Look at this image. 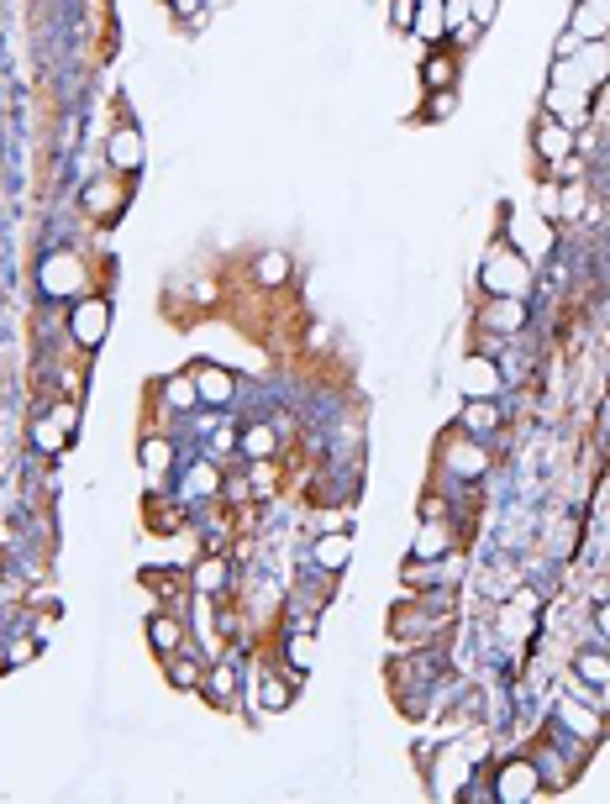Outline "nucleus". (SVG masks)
I'll return each mask as SVG.
<instances>
[{
  "mask_svg": "<svg viewBox=\"0 0 610 804\" xmlns=\"http://www.w3.org/2000/svg\"><path fill=\"white\" fill-rule=\"evenodd\" d=\"M237 689H242V678L232 663H206V678H200V699H206L211 710H232L237 705Z\"/></svg>",
  "mask_w": 610,
  "mask_h": 804,
  "instance_id": "15",
  "label": "nucleus"
},
{
  "mask_svg": "<svg viewBox=\"0 0 610 804\" xmlns=\"http://www.w3.org/2000/svg\"><path fill=\"white\" fill-rule=\"evenodd\" d=\"M106 332H111V300H100V295H79V300H74V311H69V337L90 353V347L106 342Z\"/></svg>",
  "mask_w": 610,
  "mask_h": 804,
  "instance_id": "5",
  "label": "nucleus"
},
{
  "mask_svg": "<svg viewBox=\"0 0 610 804\" xmlns=\"http://www.w3.org/2000/svg\"><path fill=\"white\" fill-rule=\"evenodd\" d=\"M253 274H258V284H284V279H290V258H284V253H263Z\"/></svg>",
  "mask_w": 610,
  "mask_h": 804,
  "instance_id": "30",
  "label": "nucleus"
},
{
  "mask_svg": "<svg viewBox=\"0 0 610 804\" xmlns=\"http://www.w3.org/2000/svg\"><path fill=\"white\" fill-rule=\"evenodd\" d=\"M553 720H558V736H579L584 747H595V741L605 736V715L589 705V699H579V694H563L553 705Z\"/></svg>",
  "mask_w": 610,
  "mask_h": 804,
  "instance_id": "4",
  "label": "nucleus"
},
{
  "mask_svg": "<svg viewBox=\"0 0 610 804\" xmlns=\"http://www.w3.org/2000/svg\"><path fill=\"white\" fill-rule=\"evenodd\" d=\"M458 111V90H432V100H426V121H447Z\"/></svg>",
  "mask_w": 610,
  "mask_h": 804,
  "instance_id": "32",
  "label": "nucleus"
},
{
  "mask_svg": "<svg viewBox=\"0 0 610 804\" xmlns=\"http://www.w3.org/2000/svg\"><path fill=\"white\" fill-rule=\"evenodd\" d=\"M416 6H442V0H416Z\"/></svg>",
  "mask_w": 610,
  "mask_h": 804,
  "instance_id": "43",
  "label": "nucleus"
},
{
  "mask_svg": "<svg viewBox=\"0 0 610 804\" xmlns=\"http://www.w3.org/2000/svg\"><path fill=\"white\" fill-rule=\"evenodd\" d=\"M479 284H484V295H521L526 300V290H532V258L505 237L479 258Z\"/></svg>",
  "mask_w": 610,
  "mask_h": 804,
  "instance_id": "1",
  "label": "nucleus"
},
{
  "mask_svg": "<svg viewBox=\"0 0 610 804\" xmlns=\"http://www.w3.org/2000/svg\"><path fill=\"white\" fill-rule=\"evenodd\" d=\"M442 16H447V37L469 27V0H442Z\"/></svg>",
  "mask_w": 610,
  "mask_h": 804,
  "instance_id": "33",
  "label": "nucleus"
},
{
  "mask_svg": "<svg viewBox=\"0 0 610 804\" xmlns=\"http://www.w3.org/2000/svg\"><path fill=\"white\" fill-rule=\"evenodd\" d=\"M495 11H500V0H469V22H474L479 32L495 22Z\"/></svg>",
  "mask_w": 610,
  "mask_h": 804,
  "instance_id": "34",
  "label": "nucleus"
},
{
  "mask_svg": "<svg viewBox=\"0 0 610 804\" xmlns=\"http://www.w3.org/2000/svg\"><path fill=\"white\" fill-rule=\"evenodd\" d=\"M164 678L179 689V694H200V678H206V657H200L195 647H179L164 657Z\"/></svg>",
  "mask_w": 610,
  "mask_h": 804,
  "instance_id": "17",
  "label": "nucleus"
},
{
  "mask_svg": "<svg viewBox=\"0 0 610 804\" xmlns=\"http://www.w3.org/2000/svg\"><path fill=\"white\" fill-rule=\"evenodd\" d=\"M232 584V563L221 558V552H206V558H195V573H190V589L200 600H221Z\"/></svg>",
  "mask_w": 610,
  "mask_h": 804,
  "instance_id": "16",
  "label": "nucleus"
},
{
  "mask_svg": "<svg viewBox=\"0 0 610 804\" xmlns=\"http://www.w3.org/2000/svg\"><path fill=\"white\" fill-rule=\"evenodd\" d=\"M579 37V43H605L610 37V0H579L574 6V27H568Z\"/></svg>",
  "mask_w": 610,
  "mask_h": 804,
  "instance_id": "20",
  "label": "nucleus"
},
{
  "mask_svg": "<svg viewBox=\"0 0 610 804\" xmlns=\"http://www.w3.org/2000/svg\"><path fill=\"white\" fill-rule=\"evenodd\" d=\"M511 605H516V610H526V615H537V610H542V594H537V589H516V600H511Z\"/></svg>",
  "mask_w": 610,
  "mask_h": 804,
  "instance_id": "38",
  "label": "nucleus"
},
{
  "mask_svg": "<svg viewBox=\"0 0 610 804\" xmlns=\"http://www.w3.org/2000/svg\"><path fill=\"white\" fill-rule=\"evenodd\" d=\"M211 452H221V458H227V452H237V431H232V426L211 431Z\"/></svg>",
  "mask_w": 610,
  "mask_h": 804,
  "instance_id": "36",
  "label": "nucleus"
},
{
  "mask_svg": "<svg viewBox=\"0 0 610 804\" xmlns=\"http://www.w3.org/2000/svg\"><path fill=\"white\" fill-rule=\"evenodd\" d=\"M437 463L453 473V479L474 484V479H484V473H490V447H484L479 437H469L463 426H453V431L442 437V447H437Z\"/></svg>",
  "mask_w": 610,
  "mask_h": 804,
  "instance_id": "3",
  "label": "nucleus"
},
{
  "mask_svg": "<svg viewBox=\"0 0 610 804\" xmlns=\"http://www.w3.org/2000/svg\"><path fill=\"white\" fill-rule=\"evenodd\" d=\"M574 678H579V684H589V689H600L605 678H610V647L600 642V647L574 652Z\"/></svg>",
  "mask_w": 610,
  "mask_h": 804,
  "instance_id": "26",
  "label": "nucleus"
},
{
  "mask_svg": "<svg viewBox=\"0 0 610 804\" xmlns=\"http://www.w3.org/2000/svg\"><path fill=\"white\" fill-rule=\"evenodd\" d=\"M74 421H79V405H53V410H43L37 416V426H32V442H37V452H64L69 447V437H74Z\"/></svg>",
  "mask_w": 610,
  "mask_h": 804,
  "instance_id": "8",
  "label": "nucleus"
},
{
  "mask_svg": "<svg viewBox=\"0 0 610 804\" xmlns=\"http://www.w3.org/2000/svg\"><path fill=\"white\" fill-rule=\"evenodd\" d=\"M121 205H127V184H121L116 174L90 179V184H85V211H90V216L111 221V216H121Z\"/></svg>",
  "mask_w": 610,
  "mask_h": 804,
  "instance_id": "19",
  "label": "nucleus"
},
{
  "mask_svg": "<svg viewBox=\"0 0 610 804\" xmlns=\"http://www.w3.org/2000/svg\"><path fill=\"white\" fill-rule=\"evenodd\" d=\"M295 689H300V678L290 668H269L263 678H253V694H258V710H269V715H284L295 705Z\"/></svg>",
  "mask_w": 610,
  "mask_h": 804,
  "instance_id": "12",
  "label": "nucleus"
},
{
  "mask_svg": "<svg viewBox=\"0 0 610 804\" xmlns=\"http://www.w3.org/2000/svg\"><path fill=\"white\" fill-rule=\"evenodd\" d=\"M458 426L469 431V437H495L500 431V405L495 400H463V410H458Z\"/></svg>",
  "mask_w": 610,
  "mask_h": 804,
  "instance_id": "24",
  "label": "nucleus"
},
{
  "mask_svg": "<svg viewBox=\"0 0 610 804\" xmlns=\"http://www.w3.org/2000/svg\"><path fill=\"white\" fill-rule=\"evenodd\" d=\"M221 479H227V468H216L211 458L190 463V473L179 479V500H206V494H221Z\"/></svg>",
  "mask_w": 610,
  "mask_h": 804,
  "instance_id": "22",
  "label": "nucleus"
},
{
  "mask_svg": "<svg viewBox=\"0 0 610 804\" xmlns=\"http://www.w3.org/2000/svg\"><path fill=\"white\" fill-rule=\"evenodd\" d=\"M579 211H584V190H579V184H574V190L563 195V216H579Z\"/></svg>",
  "mask_w": 610,
  "mask_h": 804,
  "instance_id": "40",
  "label": "nucleus"
},
{
  "mask_svg": "<svg viewBox=\"0 0 610 804\" xmlns=\"http://www.w3.org/2000/svg\"><path fill=\"white\" fill-rule=\"evenodd\" d=\"M142 636H148V647L158 657H169L179 647H190V631H185V615H174V610H153L148 621H142Z\"/></svg>",
  "mask_w": 610,
  "mask_h": 804,
  "instance_id": "11",
  "label": "nucleus"
},
{
  "mask_svg": "<svg viewBox=\"0 0 610 804\" xmlns=\"http://www.w3.org/2000/svg\"><path fill=\"white\" fill-rule=\"evenodd\" d=\"M390 22H395L400 32H411V22H416V0H390Z\"/></svg>",
  "mask_w": 610,
  "mask_h": 804,
  "instance_id": "35",
  "label": "nucleus"
},
{
  "mask_svg": "<svg viewBox=\"0 0 610 804\" xmlns=\"http://www.w3.org/2000/svg\"><path fill=\"white\" fill-rule=\"evenodd\" d=\"M37 284L53 300H74V295H85V263L74 253H48L43 268H37Z\"/></svg>",
  "mask_w": 610,
  "mask_h": 804,
  "instance_id": "6",
  "label": "nucleus"
},
{
  "mask_svg": "<svg viewBox=\"0 0 610 804\" xmlns=\"http://www.w3.org/2000/svg\"><path fill=\"white\" fill-rule=\"evenodd\" d=\"M589 705H595V710H600V715L610 720V678H605V684H600L595 694H589Z\"/></svg>",
  "mask_w": 610,
  "mask_h": 804,
  "instance_id": "39",
  "label": "nucleus"
},
{
  "mask_svg": "<svg viewBox=\"0 0 610 804\" xmlns=\"http://www.w3.org/2000/svg\"><path fill=\"white\" fill-rule=\"evenodd\" d=\"M164 395H169V405H174V410H195V405H200V389H195V379H190V374H185V379H169Z\"/></svg>",
  "mask_w": 610,
  "mask_h": 804,
  "instance_id": "31",
  "label": "nucleus"
},
{
  "mask_svg": "<svg viewBox=\"0 0 610 804\" xmlns=\"http://www.w3.org/2000/svg\"><path fill=\"white\" fill-rule=\"evenodd\" d=\"M221 6H232V0H206V11H221Z\"/></svg>",
  "mask_w": 610,
  "mask_h": 804,
  "instance_id": "42",
  "label": "nucleus"
},
{
  "mask_svg": "<svg viewBox=\"0 0 610 804\" xmlns=\"http://www.w3.org/2000/svg\"><path fill=\"white\" fill-rule=\"evenodd\" d=\"M311 563L321 573H342L353 563V531H321L311 542Z\"/></svg>",
  "mask_w": 610,
  "mask_h": 804,
  "instance_id": "18",
  "label": "nucleus"
},
{
  "mask_svg": "<svg viewBox=\"0 0 610 804\" xmlns=\"http://www.w3.org/2000/svg\"><path fill=\"white\" fill-rule=\"evenodd\" d=\"M311 657H316V642H311L305 631H290V636H284V668H290L295 678L311 673Z\"/></svg>",
  "mask_w": 610,
  "mask_h": 804,
  "instance_id": "28",
  "label": "nucleus"
},
{
  "mask_svg": "<svg viewBox=\"0 0 610 804\" xmlns=\"http://www.w3.org/2000/svg\"><path fill=\"white\" fill-rule=\"evenodd\" d=\"M500 389H505V368L490 353H474L469 363H463V395L469 400H495Z\"/></svg>",
  "mask_w": 610,
  "mask_h": 804,
  "instance_id": "13",
  "label": "nucleus"
},
{
  "mask_svg": "<svg viewBox=\"0 0 610 804\" xmlns=\"http://www.w3.org/2000/svg\"><path fill=\"white\" fill-rule=\"evenodd\" d=\"M595 631H600V642L610 647V594H605V600L595 605Z\"/></svg>",
  "mask_w": 610,
  "mask_h": 804,
  "instance_id": "37",
  "label": "nucleus"
},
{
  "mask_svg": "<svg viewBox=\"0 0 610 804\" xmlns=\"http://www.w3.org/2000/svg\"><path fill=\"white\" fill-rule=\"evenodd\" d=\"M453 547V521H447V510H426V521L416 526V542H411V558H447Z\"/></svg>",
  "mask_w": 610,
  "mask_h": 804,
  "instance_id": "10",
  "label": "nucleus"
},
{
  "mask_svg": "<svg viewBox=\"0 0 610 804\" xmlns=\"http://www.w3.org/2000/svg\"><path fill=\"white\" fill-rule=\"evenodd\" d=\"M106 158H111L116 174H137L142 169V132H132V127L111 132L106 137Z\"/></svg>",
  "mask_w": 610,
  "mask_h": 804,
  "instance_id": "23",
  "label": "nucleus"
},
{
  "mask_svg": "<svg viewBox=\"0 0 610 804\" xmlns=\"http://www.w3.org/2000/svg\"><path fill=\"white\" fill-rule=\"evenodd\" d=\"M169 6H174V16H200V11H206V0H169Z\"/></svg>",
  "mask_w": 610,
  "mask_h": 804,
  "instance_id": "41",
  "label": "nucleus"
},
{
  "mask_svg": "<svg viewBox=\"0 0 610 804\" xmlns=\"http://www.w3.org/2000/svg\"><path fill=\"white\" fill-rule=\"evenodd\" d=\"M411 32L426 37V43H442V37H447V16H442V6H416Z\"/></svg>",
  "mask_w": 610,
  "mask_h": 804,
  "instance_id": "29",
  "label": "nucleus"
},
{
  "mask_svg": "<svg viewBox=\"0 0 610 804\" xmlns=\"http://www.w3.org/2000/svg\"><path fill=\"white\" fill-rule=\"evenodd\" d=\"M137 463L153 473V479H164V473L174 468V442L169 437H142L137 442Z\"/></svg>",
  "mask_w": 610,
  "mask_h": 804,
  "instance_id": "27",
  "label": "nucleus"
},
{
  "mask_svg": "<svg viewBox=\"0 0 610 804\" xmlns=\"http://www.w3.org/2000/svg\"><path fill=\"white\" fill-rule=\"evenodd\" d=\"M190 379H195V389H200V405H211V410H221V405L237 400V374H232V368H221V363L190 368Z\"/></svg>",
  "mask_w": 610,
  "mask_h": 804,
  "instance_id": "14",
  "label": "nucleus"
},
{
  "mask_svg": "<svg viewBox=\"0 0 610 804\" xmlns=\"http://www.w3.org/2000/svg\"><path fill=\"white\" fill-rule=\"evenodd\" d=\"M532 148H537V158L547 163V169H558L563 158H574L579 137H574V127H568V121H558L553 111H542L537 127H532Z\"/></svg>",
  "mask_w": 610,
  "mask_h": 804,
  "instance_id": "7",
  "label": "nucleus"
},
{
  "mask_svg": "<svg viewBox=\"0 0 610 804\" xmlns=\"http://www.w3.org/2000/svg\"><path fill=\"white\" fill-rule=\"evenodd\" d=\"M421 85L426 90H453L458 85V53H426L421 58Z\"/></svg>",
  "mask_w": 610,
  "mask_h": 804,
  "instance_id": "25",
  "label": "nucleus"
},
{
  "mask_svg": "<svg viewBox=\"0 0 610 804\" xmlns=\"http://www.w3.org/2000/svg\"><path fill=\"white\" fill-rule=\"evenodd\" d=\"M274 447H279V431H274L269 421H248V426L237 431V452H242L248 463H269Z\"/></svg>",
  "mask_w": 610,
  "mask_h": 804,
  "instance_id": "21",
  "label": "nucleus"
},
{
  "mask_svg": "<svg viewBox=\"0 0 610 804\" xmlns=\"http://www.w3.org/2000/svg\"><path fill=\"white\" fill-rule=\"evenodd\" d=\"M490 794H495V804H526V799L547 794L542 762H537V757H505V762H495Z\"/></svg>",
  "mask_w": 610,
  "mask_h": 804,
  "instance_id": "2",
  "label": "nucleus"
},
{
  "mask_svg": "<svg viewBox=\"0 0 610 804\" xmlns=\"http://www.w3.org/2000/svg\"><path fill=\"white\" fill-rule=\"evenodd\" d=\"M479 326H484V332H495V337H516L526 326V300L521 295H490V300H484V311H479Z\"/></svg>",
  "mask_w": 610,
  "mask_h": 804,
  "instance_id": "9",
  "label": "nucleus"
}]
</instances>
